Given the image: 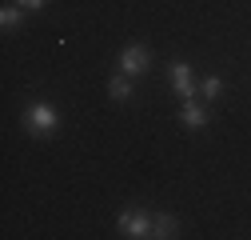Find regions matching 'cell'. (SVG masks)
<instances>
[{
	"label": "cell",
	"instance_id": "cell-1",
	"mask_svg": "<svg viewBox=\"0 0 251 240\" xmlns=\"http://www.w3.org/2000/svg\"><path fill=\"white\" fill-rule=\"evenodd\" d=\"M116 228L124 236H132V240H144V236H151V216L144 212V208H124V212L116 216Z\"/></svg>",
	"mask_w": 251,
	"mask_h": 240
},
{
	"label": "cell",
	"instance_id": "cell-2",
	"mask_svg": "<svg viewBox=\"0 0 251 240\" xmlns=\"http://www.w3.org/2000/svg\"><path fill=\"white\" fill-rule=\"evenodd\" d=\"M148 64H151V56H148V48H144V44H128V48L120 52V72H128V76L148 72Z\"/></svg>",
	"mask_w": 251,
	"mask_h": 240
},
{
	"label": "cell",
	"instance_id": "cell-3",
	"mask_svg": "<svg viewBox=\"0 0 251 240\" xmlns=\"http://www.w3.org/2000/svg\"><path fill=\"white\" fill-rule=\"evenodd\" d=\"M24 124L32 128L36 136H44V132H52V128L60 124V116H56V112H52L48 104H32V108L24 112Z\"/></svg>",
	"mask_w": 251,
	"mask_h": 240
},
{
	"label": "cell",
	"instance_id": "cell-4",
	"mask_svg": "<svg viewBox=\"0 0 251 240\" xmlns=\"http://www.w3.org/2000/svg\"><path fill=\"white\" fill-rule=\"evenodd\" d=\"M168 72H172L176 92H179L183 100H192V96H196V76H192V68H187L183 60H172V68H168Z\"/></svg>",
	"mask_w": 251,
	"mask_h": 240
},
{
	"label": "cell",
	"instance_id": "cell-5",
	"mask_svg": "<svg viewBox=\"0 0 251 240\" xmlns=\"http://www.w3.org/2000/svg\"><path fill=\"white\" fill-rule=\"evenodd\" d=\"M179 124L183 128H203L207 124V108L192 96V100H183V108H179Z\"/></svg>",
	"mask_w": 251,
	"mask_h": 240
},
{
	"label": "cell",
	"instance_id": "cell-6",
	"mask_svg": "<svg viewBox=\"0 0 251 240\" xmlns=\"http://www.w3.org/2000/svg\"><path fill=\"white\" fill-rule=\"evenodd\" d=\"M132 80H136V76H128V72H116V76H112V84H108V92H112V100H116V104H124V100H132Z\"/></svg>",
	"mask_w": 251,
	"mask_h": 240
},
{
	"label": "cell",
	"instance_id": "cell-7",
	"mask_svg": "<svg viewBox=\"0 0 251 240\" xmlns=\"http://www.w3.org/2000/svg\"><path fill=\"white\" fill-rule=\"evenodd\" d=\"M176 228H179V224H176V216H168V212L151 216V236H155V240H172Z\"/></svg>",
	"mask_w": 251,
	"mask_h": 240
},
{
	"label": "cell",
	"instance_id": "cell-8",
	"mask_svg": "<svg viewBox=\"0 0 251 240\" xmlns=\"http://www.w3.org/2000/svg\"><path fill=\"white\" fill-rule=\"evenodd\" d=\"M200 92H203L207 100H215L219 92H224V80H219V76H207V80H203V88H200Z\"/></svg>",
	"mask_w": 251,
	"mask_h": 240
},
{
	"label": "cell",
	"instance_id": "cell-9",
	"mask_svg": "<svg viewBox=\"0 0 251 240\" xmlns=\"http://www.w3.org/2000/svg\"><path fill=\"white\" fill-rule=\"evenodd\" d=\"M0 24H4V28H16V24H20V4H8L4 12H0Z\"/></svg>",
	"mask_w": 251,
	"mask_h": 240
},
{
	"label": "cell",
	"instance_id": "cell-10",
	"mask_svg": "<svg viewBox=\"0 0 251 240\" xmlns=\"http://www.w3.org/2000/svg\"><path fill=\"white\" fill-rule=\"evenodd\" d=\"M20 8H44V0H16Z\"/></svg>",
	"mask_w": 251,
	"mask_h": 240
}]
</instances>
